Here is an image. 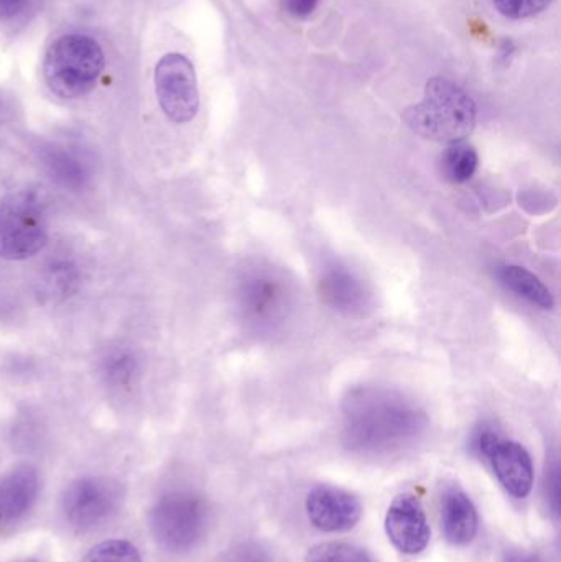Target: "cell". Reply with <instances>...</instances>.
<instances>
[{"instance_id": "obj_1", "label": "cell", "mask_w": 561, "mask_h": 562, "mask_svg": "<svg viewBox=\"0 0 561 562\" xmlns=\"http://www.w3.org/2000/svg\"><path fill=\"white\" fill-rule=\"evenodd\" d=\"M478 109L474 99L451 79L431 78L424 99L405 111L404 121L428 140L455 144L473 134Z\"/></svg>"}, {"instance_id": "obj_2", "label": "cell", "mask_w": 561, "mask_h": 562, "mask_svg": "<svg viewBox=\"0 0 561 562\" xmlns=\"http://www.w3.org/2000/svg\"><path fill=\"white\" fill-rule=\"evenodd\" d=\"M104 66V52L94 38L69 33L49 45L43 76L46 86L59 98L78 99L94 89Z\"/></svg>"}, {"instance_id": "obj_3", "label": "cell", "mask_w": 561, "mask_h": 562, "mask_svg": "<svg viewBox=\"0 0 561 562\" xmlns=\"http://www.w3.org/2000/svg\"><path fill=\"white\" fill-rule=\"evenodd\" d=\"M48 243V221L38 198L16 191L0 200V259L26 260Z\"/></svg>"}, {"instance_id": "obj_4", "label": "cell", "mask_w": 561, "mask_h": 562, "mask_svg": "<svg viewBox=\"0 0 561 562\" xmlns=\"http://www.w3.org/2000/svg\"><path fill=\"white\" fill-rule=\"evenodd\" d=\"M150 524L161 547L170 551L190 550L206 527V507L198 495L175 492L157 502Z\"/></svg>"}, {"instance_id": "obj_5", "label": "cell", "mask_w": 561, "mask_h": 562, "mask_svg": "<svg viewBox=\"0 0 561 562\" xmlns=\"http://www.w3.org/2000/svg\"><path fill=\"white\" fill-rule=\"evenodd\" d=\"M158 104L175 124H187L200 109L197 72L187 56L168 53L155 68Z\"/></svg>"}, {"instance_id": "obj_6", "label": "cell", "mask_w": 561, "mask_h": 562, "mask_svg": "<svg viewBox=\"0 0 561 562\" xmlns=\"http://www.w3.org/2000/svg\"><path fill=\"white\" fill-rule=\"evenodd\" d=\"M478 449L487 458L507 494L527 498L534 488V462L529 451L516 441H504L491 431L481 432Z\"/></svg>"}, {"instance_id": "obj_7", "label": "cell", "mask_w": 561, "mask_h": 562, "mask_svg": "<svg viewBox=\"0 0 561 562\" xmlns=\"http://www.w3.org/2000/svg\"><path fill=\"white\" fill-rule=\"evenodd\" d=\"M117 505V492L102 479H81L66 488L63 510L71 527L86 531L104 524Z\"/></svg>"}, {"instance_id": "obj_8", "label": "cell", "mask_w": 561, "mask_h": 562, "mask_svg": "<svg viewBox=\"0 0 561 562\" xmlns=\"http://www.w3.org/2000/svg\"><path fill=\"white\" fill-rule=\"evenodd\" d=\"M385 533L395 550L415 557L430 543V525L424 505L414 494H401L389 505L385 514Z\"/></svg>"}, {"instance_id": "obj_9", "label": "cell", "mask_w": 561, "mask_h": 562, "mask_svg": "<svg viewBox=\"0 0 561 562\" xmlns=\"http://www.w3.org/2000/svg\"><path fill=\"white\" fill-rule=\"evenodd\" d=\"M305 508L310 524L325 533H345L362 518L359 498L329 485L313 488L306 497Z\"/></svg>"}, {"instance_id": "obj_10", "label": "cell", "mask_w": 561, "mask_h": 562, "mask_svg": "<svg viewBox=\"0 0 561 562\" xmlns=\"http://www.w3.org/2000/svg\"><path fill=\"white\" fill-rule=\"evenodd\" d=\"M40 481L35 469L20 465L0 481V521L10 524L22 518L35 504Z\"/></svg>"}, {"instance_id": "obj_11", "label": "cell", "mask_w": 561, "mask_h": 562, "mask_svg": "<svg viewBox=\"0 0 561 562\" xmlns=\"http://www.w3.org/2000/svg\"><path fill=\"white\" fill-rule=\"evenodd\" d=\"M478 512L460 488H450L441 501V528L448 543L467 547L478 535Z\"/></svg>"}, {"instance_id": "obj_12", "label": "cell", "mask_w": 561, "mask_h": 562, "mask_svg": "<svg viewBox=\"0 0 561 562\" xmlns=\"http://www.w3.org/2000/svg\"><path fill=\"white\" fill-rule=\"evenodd\" d=\"M244 307L256 321L269 319L282 311L283 290L269 277H253L243 291Z\"/></svg>"}, {"instance_id": "obj_13", "label": "cell", "mask_w": 561, "mask_h": 562, "mask_svg": "<svg viewBox=\"0 0 561 562\" xmlns=\"http://www.w3.org/2000/svg\"><path fill=\"white\" fill-rule=\"evenodd\" d=\"M500 280L507 290L529 301L534 306L542 307V310H552L553 304H556L552 291L543 284L539 277L534 276L532 272L524 269V267H504L500 272Z\"/></svg>"}, {"instance_id": "obj_14", "label": "cell", "mask_w": 561, "mask_h": 562, "mask_svg": "<svg viewBox=\"0 0 561 562\" xmlns=\"http://www.w3.org/2000/svg\"><path fill=\"white\" fill-rule=\"evenodd\" d=\"M323 297L338 310H361L366 303V291L361 281L346 270H333L322 280Z\"/></svg>"}, {"instance_id": "obj_15", "label": "cell", "mask_w": 561, "mask_h": 562, "mask_svg": "<svg viewBox=\"0 0 561 562\" xmlns=\"http://www.w3.org/2000/svg\"><path fill=\"white\" fill-rule=\"evenodd\" d=\"M441 173L455 184L467 183L476 173L480 157L476 148L467 142H455L448 145L441 155Z\"/></svg>"}, {"instance_id": "obj_16", "label": "cell", "mask_w": 561, "mask_h": 562, "mask_svg": "<svg viewBox=\"0 0 561 562\" xmlns=\"http://www.w3.org/2000/svg\"><path fill=\"white\" fill-rule=\"evenodd\" d=\"M45 167L56 181L66 188L78 190L88 180V171L79 158L66 154L61 148H49L45 151Z\"/></svg>"}, {"instance_id": "obj_17", "label": "cell", "mask_w": 561, "mask_h": 562, "mask_svg": "<svg viewBox=\"0 0 561 562\" xmlns=\"http://www.w3.org/2000/svg\"><path fill=\"white\" fill-rule=\"evenodd\" d=\"M305 562H372L371 558L346 543H323L312 548L306 554Z\"/></svg>"}, {"instance_id": "obj_18", "label": "cell", "mask_w": 561, "mask_h": 562, "mask_svg": "<svg viewBox=\"0 0 561 562\" xmlns=\"http://www.w3.org/2000/svg\"><path fill=\"white\" fill-rule=\"evenodd\" d=\"M82 562H142V558L128 541L109 540L92 548Z\"/></svg>"}, {"instance_id": "obj_19", "label": "cell", "mask_w": 561, "mask_h": 562, "mask_svg": "<svg viewBox=\"0 0 561 562\" xmlns=\"http://www.w3.org/2000/svg\"><path fill=\"white\" fill-rule=\"evenodd\" d=\"M493 2L507 19L523 20L542 12L552 0H493Z\"/></svg>"}, {"instance_id": "obj_20", "label": "cell", "mask_w": 561, "mask_h": 562, "mask_svg": "<svg viewBox=\"0 0 561 562\" xmlns=\"http://www.w3.org/2000/svg\"><path fill=\"white\" fill-rule=\"evenodd\" d=\"M137 372V362L134 357L127 352H115L105 360L104 373L111 382L117 385L131 382Z\"/></svg>"}, {"instance_id": "obj_21", "label": "cell", "mask_w": 561, "mask_h": 562, "mask_svg": "<svg viewBox=\"0 0 561 562\" xmlns=\"http://www.w3.org/2000/svg\"><path fill=\"white\" fill-rule=\"evenodd\" d=\"M316 5H318V0H285L287 10H289L293 16H299V19H305V16L312 15Z\"/></svg>"}, {"instance_id": "obj_22", "label": "cell", "mask_w": 561, "mask_h": 562, "mask_svg": "<svg viewBox=\"0 0 561 562\" xmlns=\"http://www.w3.org/2000/svg\"><path fill=\"white\" fill-rule=\"evenodd\" d=\"M29 0H0V19L9 20L19 15Z\"/></svg>"}, {"instance_id": "obj_23", "label": "cell", "mask_w": 561, "mask_h": 562, "mask_svg": "<svg viewBox=\"0 0 561 562\" xmlns=\"http://www.w3.org/2000/svg\"><path fill=\"white\" fill-rule=\"evenodd\" d=\"M237 562H266L262 560V558H260V554L259 557H257V554H246V557H240L239 560H237Z\"/></svg>"}, {"instance_id": "obj_24", "label": "cell", "mask_w": 561, "mask_h": 562, "mask_svg": "<svg viewBox=\"0 0 561 562\" xmlns=\"http://www.w3.org/2000/svg\"><path fill=\"white\" fill-rule=\"evenodd\" d=\"M516 562H539V561L534 560V558H526V560H524V558H519V560H516Z\"/></svg>"}, {"instance_id": "obj_25", "label": "cell", "mask_w": 561, "mask_h": 562, "mask_svg": "<svg viewBox=\"0 0 561 562\" xmlns=\"http://www.w3.org/2000/svg\"><path fill=\"white\" fill-rule=\"evenodd\" d=\"M23 562H36V561H23Z\"/></svg>"}]
</instances>
